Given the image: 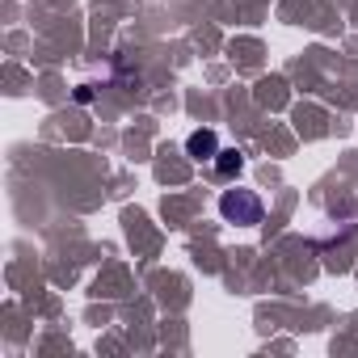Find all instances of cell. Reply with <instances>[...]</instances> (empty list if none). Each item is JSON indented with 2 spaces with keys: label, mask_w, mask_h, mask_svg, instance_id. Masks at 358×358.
Instances as JSON below:
<instances>
[{
  "label": "cell",
  "mask_w": 358,
  "mask_h": 358,
  "mask_svg": "<svg viewBox=\"0 0 358 358\" xmlns=\"http://www.w3.org/2000/svg\"><path fill=\"white\" fill-rule=\"evenodd\" d=\"M186 152H190L194 160H215V156H220V139H215V131H194V135L186 139Z\"/></svg>",
  "instance_id": "7a4b0ae2"
},
{
  "label": "cell",
  "mask_w": 358,
  "mask_h": 358,
  "mask_svg": "<svg viewBox=\"0 0 358 358\" xmlns=\"http://www.w3.org/2000/svg\"><path fill=\"white\" fill-rule=\"evenodd\" d=\"M220 215L228 220V224H262V199L253 194V190H224V199H220Z\"/></svg>",
  "instance_id": "6da1fadb"
},
{
  "label": "cell",
  "mask_w": 358,
  "mask_h": 358,
  "mask_svg": "<svg viewBox=\"0 0 358 358\" xmlns=\"http://www.w3.org/2000/svg\"><path fill=\"white\" fill-rule=\"evenodd\" d=\"M241 164H245V160H241V152L220 148V156H215V173H220V177H236V173H241Z\"/></svg>",
  "instance_id": "3957f363"
}]
</instances>
